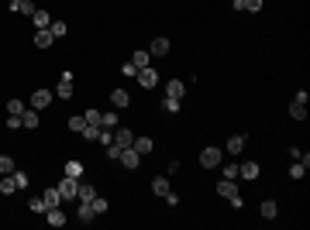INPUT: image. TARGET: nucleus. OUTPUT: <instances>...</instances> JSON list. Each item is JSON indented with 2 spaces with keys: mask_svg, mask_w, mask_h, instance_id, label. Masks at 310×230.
Listing matches in <instances>:
<instances>
[{
  "mask_svg": "<svg viewBox=\"0 0 310 230\" xmlns=\"http://www.w3.org/2000/svg\"><path fill=\"white\" fill-rule=\"evenodd\" d=\"M42 199H45V206H49V210H52V206H59V203H62L59 185H55V189H45V196H42Z\"/></svg>",
  "mask_w": 310,
  "mask_h": 230,
  "instance_id": "6ab92c4d",
  "label": "nucleus"
},
{
  "mask_svg": "<svg viewBox=\"0 0 310 230\" xmlns=\"http://www.w3.org/2000/svg\"><path fill=\"white\" fill-rule=\"evenodd\" d=\"M59 193H62V199H76V193H80V179L66 175V179L59 182Z\"/></svg>",
  "mask_w": 310,
  "mask_h": 230,
  "instance_id": "f03ea898",
  "label": "nucleus"
},
{
  "mask_svg": "<svg viewBox=\"0 0 310 230\" xmlns=\"http://www.w3.org/2000/svg\"><path fill=\"white\" fill-rule=\"evenodd\" d=\"M7 113H17V117H21V113H24V103H21V100H7Z\"/></svg>",
  "mask_w": 310,
  "mask_h": 230,
  "instance_id": "c9c22d12",
  "label": "nucleus"
},
{
  "mask_svg": "<svg viewBox=\"0 0 310 230\" xmlns=\"http://www.w3.org/2000/svg\"><path fill=\"white\" fill-rule=\"evenodd\" d=\"M83 127H86V121L80 117V113H72V117H69V131H76V134H80Z\"/></svg>",
  "mask_w": 310,
  "mask_h": 230,
  "instance_id": "c85d7f7f",
  "label": "nucleus"
},
{
  "mask_svg": "<svg viewBox=\"0 0 310 230\" xmlns=\"http://www.w3.org/2000/svg\"><path fill=\"white\" fill-rule=\"evenodd\" d=\"M45 220H49L52 227H62V223H66V213H62L59 206H52V210H45Z\"/></svg>",
  "mask_w": 310,
  "mask_h": 230,
  "instance_id": "f3484780",
  "label": "nucleus"
},
{
  "mask_svg": "<svg viewBox=\"0 0 310 230\" xmlns=\"http://www.w3.org/2000/svg\"><path fill=\"white\" fill-rule=\"evenodd\" d=\"M52 42H55V38H52L49 28H38V31H34V48H49Z\"/></svg>",
  "mask_w": 310,
  "mask_h": 230,
  "instance_id": "9d476101",
  "label": "nucleus"
},
{
  "mask_svg": "<svg viewBox=\"0 0 310 230\" xmlns=\"http://www.w3.org/2000/svg\"><path fill=\"white\" fill-rule=\"evenodd\" d=\"M0 193H4V196L17 193V182H14V172H11V175H4V179H0Z\"/></svg>",
  "mask_w": 310,
  "mask_h": 230,
  "instance_id": "412c9836",
  "label": "nucleus"
},
{
  "mask_svg": "<svg viewBox=\"0 0 310 230\" xmlns=\"http://www.w3.org/2000/svg\"><path fill=\"white\" fill-rule=\"evenodd\" d=\"M224 179H238V165H224Z\"/></svg>",
  "mask_w": 310,
  "mask_h": 230,
  "instance_id": "c03bdc74",
  "label": "nucleus"
},
{
  "mask_svg": "<svg viewBox=\"0 0 310 230\" xmlns=\"http://www.w3.org/2000/svg\"><path fill=\"white\" fill-rule=\"evenodd\" d=\"M135 76H138V86H141V90H152L155 83H159V72H155L152 65H145V69H138Z\"/></svg>",
  "mask_w": 310,
  "mask_h": 230,
  "instance_id": "f257e3e1",
  "label": "nucleus"
},
{
  "mask_svg": "<svg viewBox=\"0 0 310 230\" xmlns=\"http://www.w3.org/2000/svg\"><path fill=\"white\" fill-rule=\"evenodd\" d=\"M128 62H131V65H135V69H145V65H148V62H152V55H148V52H135V55H131V59H128Z\"/></svg>",
  "mask_w": 310,
  "mask_h": 230,
  "instance_id": "5701e85b",
  "label": "nucleus"
},
{
  "mask_svg": "<svg viewBox=\"0 0 310 230\" xmlns=\"http://www.w3.org/2000/svg\"><path fill=\"white\" fill-rule=\"evenodd\" d=\"M200 165L204 169H217L221 165V148H204L200 151Z\"/></svg>",
  "mask_w": 310,
  "mask_h": 230,
  "instance_id": "7ed1b4c3",
  "label": "nucleus"
},
{
  "mask_svg": "<svg viewBox=\"0 0 310 230\" xmlns=\"http://www.w3.org/2000/svg\"><path fill=\"white\" fill-rule=\"evenodd\" d=\"M290 117H293V121H303V117H307V103H296V100H293V103H290Z\"/></svg>",
  "mask_w": 310,
  "mask_h": 230,
  "instance_id": "b1692460",
  "label": "nucleus"
},
{
  "mask_svg": "<svg viewBox=\"0 0 310 230\" xmlns=\"http://www.w3.org/2000/svg\"><path fill=\"white\" fill-rule=\"evenodd\" d=\"M7 127H11V131L21 127V117H17V113H7Z\"/></svg>",
  "mask_w": 310,
  "mask_h": 230,
  "instance_id": "79ce46f5",
  "label": "nucleus"
},
{
  "mask_svg": "<svg viewBox=\"0 0 310 230\" xmlns=\"http://www.w3.org/2000/svg\"><path fill=\"white\" fill-rule=\"evenodd\" d=\"M55 96H59V100H69V96H72V72H62V79H59V86H55Z\"/></svg>",
  "mask_w": 310,
  "mask_h": 230,
  "instance_id": "423d86ee",
  "label": "nucleus"
},
{
  "mask_svg": "<svg viewBox=\"0 0 310 230\" xmlns=\"http://www.w3.org/2000/svg\"><path fill=\"white\" fill-rule=\"evenodd\" d=\"M80 134H83L86 141H97V134H100V127H97V124H86V127H83Z\"/></svg>",
  "mask_w": 310,
  "mask_h": 230,
  "instance_id": "f704fd0d",
  "label": "nucleus"
},
{
  "mask_svg": "<svg viewBox=\"0 0 310 230\" xmlns=\"http://www.w3.org/2000/svg\"><path fill=\"white\" fill-rule=\"evenodd\" d=\"M66 175L80 179V175H83V162H66Z\"/></svg>",
  "mask_w": 310,
  "mask_h": 230,
  "instance_id": "cd10ccee",
  "label": "nucleus"
},
{
  "mask_svg": "<svg viewBox=\"0 0 310 230\" xmlns=\"http://www.w3.org/2000/svg\"><path fill=\"white\" fill-rule=\"evenodd\" d=\"M83 121H86V124H97V127H100V110H86V113H83Z\"/></svg>",
  "mask_w": 310,
  "mask_h": 230,
  "instance_id": "e433bc0d",
  "label": "nucleus"
},
{
  "mask_svg": "<svg viewBox=\"0 0 310 230\" xmlns=\"http://www.w3.org/2000/svg\"><path fill=\"white\" fill-rule=\"evenodd\" d=\"M152 193H155V196H166V193H169L166 175H155V179H152Z\"/></svg>",
  "mask_w": 310,
  "mask_h": 230,
  "instance_id": "a211bd4d",
  "label": "nucleus"
},
{
  "mask_svg": "<svg viewBox=\"0 0 310 230\" xmlns=\"http://www.w3.org/2000/svg\"><path fill=\"white\" fill-rule=\"evenodd\" d=\"M93 210H97V216H100V213H107V199H100V196H93Z\"/></svg>",
  "mask_w": 310,
  "mask_h": 230,
  "instance_id": "a19ab883",
  "label": "nucleus"
},
{
  "mask_svg": "<svg viewBox=\"0 0 310 230\" xmlns=\"http://www.w3.org/2000/svg\"><path fill=\"white\" fill-rule=\"evenodd\" d=\"M131 148L138 151V155H148V151H152L155 144H152V138H135V144H131Z\"/></svg>",
  "mask_w": 310,
  "mask_h": 230,
  "instance_id": "4be33fe9",
  "label": "nucleus"
},
{
  "mask_svg": "<svg viewBox=\"0 0 310 230\" xmlns=\"http://www.w3.org/2000/svg\"><path fill=\"white\" fill-rule=\"evenodd\" d=\"M121 72H124V76H128V79H131V76H135V72H138V69H135V65H131V62H124V65H121Z\"/></svg>",
  "mask_w": 310,
  "mask_h": 230,
  "instance_id": "a18cd8bd",
  "label": "nucleus"
},
{
  "mask_svg": "<svg viewBox=\"0 0 310 230\" xmlns=\"http://www.w3.org/2000/svg\"><path fill=\"white\" fill-rule=\"evenodd\" d=\"M97 196V189L90 185V182H80V193H76V199H93Z\"/></svg>",
  "mask_w": 310,
  "mask_h": 230,
  "instance_id": "393cba45",
  "label": "nucleus"
},
{
  "mask_svg": "<svg viewBox=\"0 0 310 230\" xmlns=\"http://www.w3.org/2000/svg\"><path fill=\"white\" fill-rule=\"evenodd\" d=\"M224 148H227V155H241V151H245V138L241 134H231Z\"/></svg>",
  "mask_w": 310,
  "mask_h": 230,
  "instance_id": "f8f14e48",
  "label": "nucleus"
},
{
  "mask_svg": "<svg viewBox=\"0 0 310 230\" xmlns=\"http://www.w3.org/2000/svg\"><path fill=\"white\" fill-rule=\"evenodd\" d=\"M100 127L114 131V127H118V113H114V110H103V113H100Z\"/></svg>",
  "mask_w": 310,
  "mask_h": 230,
  "instance_id": "aec40b11",
  "label": "nucleus"
},
{
  "mask_svg": "<svg viewBox=\"0 0 310 230\" xmlns=\"http://www.w3.org/2000/svg\"><path fill=\"white\" fill-rule=\"evenodd\" d=\"M162 110H166V113H179V100H176V96H166V100H162Z\"/></svg>",
  "mask_w": 310,
  "mask_h": 230,
  "instance_id": "7c9ffc66",
  "label": "nucleus"
},
{
  "mask_svg": "<svg viewBox=\"0 0 310 230\" xmlns=\"http://www.w3.org/2000/svg\"><path fill=\"white\" fill-rule=\"evenodd\" d=\"M110 103H114V107H128V103H131L128 90H121V86H118V90H110Z\"/></svg>",
  "mask_w": 310,
  "mask_h": 230,
  "instance_id": "2eb2a0df",
  "label": "nucleus"
},
{
  "mask_svg": "<svg viewBox=\"0 0 310 230\" xmlns=\"http://www.w3.org/2000/svg\"><path fill=\"white\" fill-rule=\"evenodd\" d=\"M31 210H34V213H45L49 206H45V199H42V196H34V199H31Z\"/></svg>",
  "mask_w": 310,
  "mask_h": 230,
  "instance_id": "ea45409f",
  "label": "nucleus"
},
{
  "mask_svg": "<svg viewBox=\"0 0 310 230\" xmlns=\"http://www.w3.org/2000/svg\"><path fill=\"white\" fill-rule=\"evenodd\" d=\"M97 216V210H93V199H80V220L83 223H90Z\"/></svg>",
  "mask_w": 310,
  "mask_h": 230,
  "instance_id": "4468645a",
  "label": "nucleus"
},
{
  "mask_svg": "<svg viewBox=\"0 0 310 230\" xmlns=\"http://www.w3.org/2000/svg\"><path fill=\"white\" fill-rule=\"evenodd\" d=\"M17 4H21V0H11V7H17Z\"/></svg>",
  "mask_w": 310,
  "mask_h": 230,
  "instance_id": "49530a36",
  "label": "nucleus"
},
{
  "mask_svg": "<svg viewBox=\"0 0 310 230\" xmlns=\"http://www.w3.org/2000/svg\"><path fill=\"white\" fill-rule=\"evenodd\" d=\"M14 11H17V14H28V17H31V14H34V11H38V7H34V4H31V0H21V4H17V7H14Z\"/></svg>",
  "mask_w": 310,
  "mask_h": 230,
  "instance_id": "72a5a7b5",
  "label": "nucleus"
},
{
  "mask_svg": "<svg viewBox=\"0 0 310 230\" xmlns=\"http://www.w3.org/2000/svg\"><path fill=\"white\" fill-rule=\"evenodd\" d=\"M38 124H42V121H38V110H34V107H31V110L24 107V113H21V127H28V131H34Z\"/></svg>",
  "mask_w": 310,
  "mask_h": 230,
  "instance_id": "1a4fd4ad",
  "label": "nucleus"
},
{
  "mask_svg": "<svg viewBox=\"0 0 310 230\" xmlns=\"http://www.w3.org/2000/svg\"><path fill=\"white\" fill-rule=\"evenodd\" d=\"M31 107H34V110L52 107V90H34V93H31Z\"/></svg>",
  "mask_w": 310,
  "mask_h": 230,
  "instance_id": "20e7f679",
  "label": "nucleus"
},
{
  "mask_svg": "<svg viewBox=\"0 0 310 230\" xmlns=\"http://www.w3.org/2000/svg\"><path fill=\"white\" fill-rule=\"evenodd\" d=\"M14 169H17V165H14V158H11V155H0V175H11Z\"/></svg>",
  "mask_w": 310,
  "mask_h": 230,
  "instance_id": "a878e982",
  "label": "nucleus"
},
{
  "mask_svg": "<svg viewBox=\"0 0 310 230\" xmlns=\"http://www.w3.org/2000/svg\"><path fill=\"white\" fill-rule=\"evenodd\" d=\"M217 193H221L224 199H235V196H238V185H235V179H221V185H217Z\"/></svg>",
  "mask_w": 310,
  "mask_h": 230,
  "instance_id": "9b49d317",
  "label": "nucleus"
},
{
  "mask_svg": "<svg viewBox=\"0 0 310 230\" xmlns=\"http://www.w3.org/2000/svg\"><path fill=\"white\" fill-rule=\"evenodd\" d=\"M245 11H252V14L262 11V0H245Z\"/></svg>",
  "mask_w": 310,
  "mask_h": 230,
  "instance_id": "37998d69",
  "label": "nucleus"
},
{
  "mask_svg": "<svg viewBox=\"0 0 310 230\" xmlns=\"http://www.w3.org/2000/svg\"><path fill=\"white\" fill-rule=\"evenodd\" d=\"M49 31H52V38H62L69 28H66V21H52V24H49Z\"/></svg>",
  "mask_w": 310,
  "mask_h": 230,
  "instance_id": "c756f323",
  "label": "nucleus"
},
{
  "mask_svg": "<svg viewBox=\"0 0 310 230\" xmlns=\"http://www.w3.org/2000/svg\"><path fill=\"white\" fill-rule=\"evenodd\" d=\"M148 55H152V59L169 55V38H155V42H152V48H148Z\"/></svg>",
  "mask_w": 310,
  "mask_h": 230,
  "instance_id": "6e6552de",
  "label": "nucleus"
},
{
  "mask_svg": "<svg viewBox=\"0 0 310 230\" xmlns=\"http://www.w3.org/2000/svg\"><path fill=\"white\" fill-rule=\"evenodd\" d=\"M121 151H124V148H118V144H107V158H110V162H118V158H121Z\"/></svg>",
  "mask_w": 310,
  "mask_h": 230,
  "instance_id": "4c0bfd02",
  "label": "nucleus"
},
{
  "mask_svg": "<svg viewBox=\"0 0 310 230\" xmlns=\"http://www.w3.org/2000/svg\"><path fill=\"white\" fill-rule=\"evenodd\" d=\"M183 93H186V83H179V79H169V83H166V96L183 100Z\"/></svg>",
  "mask_w": 310,
  "mask_h": 230,
  "instance_id": "ddd939ff",
  "label": "nucleus"
},
{
  "mask_svg": "<svg viewBox=\"0 0 310 230\" xmlns=\"http://www.w3.org/2000/svg\"><path fill=\"white\" fill-rule=\"evenodd\" d=\"M14 182H17V189H28V172H17L14 169Z\"/></svg>",
  "mask_w": 310,
  "mask_h": 230,
  "instance_id": "58836bf2",
  "label": "nucleus"
},
{
  "mask_svg": "<svg viewBox=\"0 0 310 230\" xmlns=\"http://www.w3.org/2000/svg\"><path fill=\"white\" fill-rule=\"evenodd\" d=\"M118 162H121L124 169H138V165H141V155H138V151H135V148H124Z\"/></svg>",
  "mask_w": 310,
  "mask_h": 230,
  "instance_id": "0eeeda50",
  "label": "nucleus"
},
{
  "mask_svg": "<svg viewBox=\"0 0 310 230\" xmlns=\"http://www.w3.org/2000/svg\"><path fill=\"white\" fill-rule=\"evenodd\" d=\"M238 175H241V179H248V182H252V179H258V165H255V162H245V165H238Z\"/></svg>",
  "mask_w": 310,
  "mask_h": 230,
  "instance_id": "dca6fc26",
  "label": "nucleus"
},
{
  "mask_svg": "<svg viewBox=\"0 0 310 230\" xmlns=\"http://www.w3.org/2000/svg\"><path fill=\"white\" fill-rule=\"evenodd\" d=\"M110 144H118V148H131L135 144V134L128 131V127H114V141Z\"/></svg>",
  "mask_w": 310,
  "mask_h": 230,
  "instance_id": "39448f33",
  "label": "nucleus"
},
{
  "mask_svg": "<svg viewBox=\"0 0 310 230\" xmlns=\"http://www.w3.org/2000/svg\"><path fill=\"white\" fill-rule=\"evenodd\" d=\"M262 216H265V220L276 216V199H265V203H262Z\"/></svg>",
  "mask_w": 310,
  "mask_h": 230,
  "instance_id": "473e14b6",
  "label": "nucleus"
},
{
  "mask_svg": "<svg viewBox=\"0 0 310 230\" xmlns=\"http://www.w3.org/2000/svg\"><path fill=\"white\" fill-rule=\"evenodd\" d=\"M31 21H34V28H49V24H52V17H49L45 11H34V14H31Z\"/></svg>",
  "mask_w": 310,
  "mask_h": 230,
  "instance_id": "bb28decb",
  "label": "nucleus"
},
{
  "mask_svg": "<svg viewBox=\"0 0 310 230\" xmlns=\"http://www.w3.org/2000/svg\"><path fill=\"white\" fill-rule=\"evenodd\" d=\"M303 175H307V165L296 158V165H290V179H303Z\"/></svg>",
  "mask_w": 310,
  "mask_h": 230,
  "instance_id": "2f4dec72",
  "label": "nucleus"
}]
</instances>
